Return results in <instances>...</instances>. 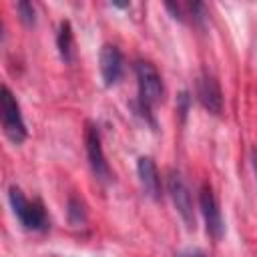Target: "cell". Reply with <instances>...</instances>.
<instances>
[{"label":"cell","mask_w":257,"mask_h":257,"mask_svg":"<svg viewBox=\"0 0 257 257\" xmlns=\"http://www.w3.org/2000/svg\"><path fill=\"white\" fill-rule=\"evenodd\" d=\"M135 74H137V84H139L137 108L151 122V126H157L151 112H153V106L159 104L165 96L163 78H161L159 70L155 68V64H151L149 60H137L135 62Z\"/></svg>","instance_id":"1"},{"label":"cell","mask_w":257,"mask_h":257,"mask_svg":"<svg viewBox=\"0 0 257 257\" xmlns=\"http://www.w3.org/2000/svg\"><path fill=\"white\" fill-rule=\"evenodd\" d=\"M8 199H10V205H12L16 219L20 221V225L24 229H28V231H46L48 229L50 221H48V215H46L44 205L40 201L26 199L18 187H10Z\"/></svg>","instance_id":"2"},{"label":"cell","mask_w":257,"mask_h":257,"mask_svg":"<svg viewBox=\"0 0 257 257\" xmlns=\"http://www.w3.org/2000/svg\"><path fill=\"white\" fill-rule=\"evenodd\" d=\"M0 106H2V126H4L6 137L14 145L24 143L28 133H26L22 112H20V104H18L16 96L12 94V90L6 84L2 86V92H0Z\"/></svg>","instance_id":"3"},{"label":"cell","mask_w":257,"mask_h":257,"mask_svg":"<svg viewBox=\"0 0 257 257\" xmlns=\"http://www.w3.org/2000/svg\"><path fill=\"white\" fill-rule=\"evenodd\" d=\"M167 191L173 199V205L177 209V213L181 215L185 227L191 231L195 229V209H193V195H191V189L187 185V181L183 179L181 173L177 171H171L169 177H167Z\"/></svg>","instance_id":"4"},{"label":"cell","mask_w":257,"mask_h":257,"mask_svg":"<svg viewBox=\"0 0 257 257\" xmlns=\"http://www.w3.org/2000/svg\"><path fill=\"white\" fill-rule=\"evenodd\" d=\"M84 147H86L88 165H90L96 181L108 183L112 179V173H110V167H108L106 157H104V151H102L98 126L92 124V122H86V128H84Z\"/></svg>","instance_id":"5"},{"label":"cell","mask_w":257,"mask_h":257,"mask_svg":"<svg viewBox=\"0 0 257 257\" xmlns=\"http://www.w3.org/2000/svg\"><path fill=\"white\" fill-rule=\"evenodd\" d=\"M199 207H201V215L205 219V227H207V233L219 241L225 233V221H223V215H221V209H219V201L211 189V185H201L199 189Z\"/></svg>","instance_id":"6"},{"label":"cell","mask_w":257,"mask_h":257,"mask_svg":"<svg viewBox=\"0 0 257 257\" xmlns=\"http://www.w3.org/2000/svg\"><path fill=\"white\" fill-rule=\"evenodd\" d=\"M195 90H197V98L205 110H209L211 114L223 112V92L213 74L203 72L195 82Z\"/></svg>","instance_id":"7"},{"label":"cell","mask_w":257,"mask_h":257,"mask_svg":"<svg viewBox=\"0 0 257 257\" xmlns=\"http://www.w3.org/2000/svg\"><path fill=\"white\" fill-rule=\"evenodd\" d=\"M98 62H100V76H102L104 84L106 86H114L122 78V72H124L122 52L114 44H104L100 48Z\"/></svg>","instance_id":"8"},{"label":"cell","mask_w":257,"mask_h":257,"mask_svg":"<svg viewBox=\"0 0 257 257\" xmlns=\"http://www.w3.org/2000/svg\"><path fill=\"white\" fill-rule=\"evenodd\" d=\"M137 173H139V181H141L143 191L151 199H161V177H159L155 161L151 157H139Z\"/></svg>","instance_id":"9"},{"label":"cell","mask_w":257,"mask_h":257,"mask_svg":"<svg viewBox=\"0 0 257 257\" xmlns=\"http://www.w3.org/2000/svg\"><path fill=\"white\" fill-rule=\"evenodd\" d=\"M56 46L58 52L62 56L64 62H72V28L68 20H62L58 26V34H56Z\"/></svg>","instance_id":"10"},{"label":"cell","mask_w":257,"mask_h":257,"mask_svg":"<svg viewBox=\"0 0 257 257\" xmlns=\"http://www.w3.org/2000/svg\"><path fill=\"white\" fill-rule=\"evenodd\" d=\"M68 221L72 225H82L86 221V211H84V205L80 203V199L76 197H70L68 199Z\"/></svg>","instance_id":"11"},{"label":"cell","mask_w":257,"mask_h":257,"mask_svg":"<svg viewBox=\"0 0 257 257\" xmlns=\"http://www.w3.org/2000/svg\"><path fill=\"white\" fill-rule=\"evenodd\" d=\"M16 10H18V16L20 20L26 24V26H32L36 22V12H34V6L30 2H18L16 4Z\"/></svg>","instance_id":"12"},{"label":"cell","mask_w":257,"mask_h":257,"mask_svg":"<svg viewBox=\"0 0 257 257\" xmlns=\"http://www.w3.org/2000/svg\"><path fill=\"white\" fill-rule=\"evenodd\" d=\"M189 8H191V14H193L195 22H197V24H203V20H205V16H207L205 6H203L201 2H193V4H189Z\"/></svg>","instance_id":"13"},{"label":"cell","mask_w":257,"mask_h":257,"mask_svg":"<svg viewBox=\"0 0 257 257\" xmlns=\"http://www.w3.org/2000/svg\"><path fill=\"white\" fill-rule=\"evenodd\" d=\"M177 100H179V112H181V116L185 118V116H187V110H189V94H187V92H181Z\"/></svg>","instance_id":"14"},{"label":"cell","mask_w":257,"mask_h":257,"mask_svg":"<svg viewBox=\"0 0 257 257\" xmlns=\"http://www.w3.org/2000/svg\"><path fill=\"white\" fill-rule=\"evenodd\" d=\"M165 8L173 14V18H177V20H183V14H181V8L177 6V4H173V2H169V4H165Z\"/></svg>","instance_id":"15"},{"label":"cell","mask_w":257,"mask_h":257,"mask_svg":"<svg viewBox=\"0 0 257 257\" xmlns=\"http://www.w3.org/2000/svg\"><path fill=\"white\" fill-rule=\"evenodd\" d=\"M253 167H255V175H257V151H253Z\"/></svg>","instance_id":"16"},{"label":"cell","mask_w":257,"mask_h":257,"mask_svg":"<svg viewBox=\"0 0 257 257\" xmlns=\"http://www.w3.org/2000/svg\"><path fill=\"white\" fill-rule=\"evenodd\" d=\"M191 257H205V255H191Z\"/></svg>","instance_id":"17"}]
</instances>
